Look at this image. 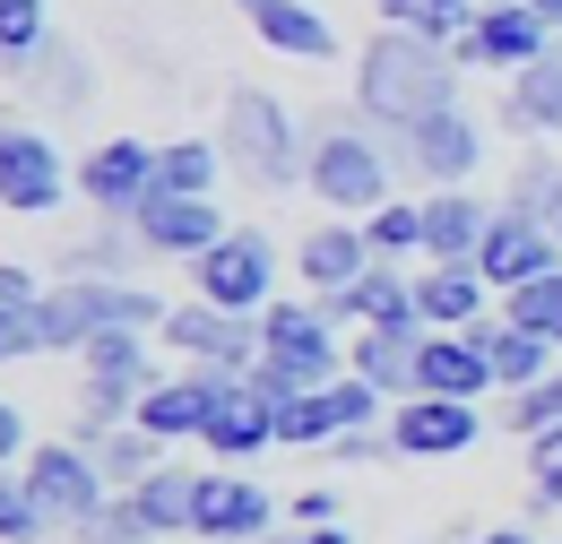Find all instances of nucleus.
<instances>
[{"label": "nucleus", "mask_w": 562, "mask_h": 544, "mask_svg": "<svg viewBox=\"0 0 562 544\" xmlns=\"http://www.w3.org/2000/svg\"><path fill=\"white\" fill-rule=\"evenodd\" d=\"M468 87V61L450 44H424L407 26H372L355 53V113L372 131H416L432 113H450Z\"/></svg>", "instance_id": "1"}, {"label": "nucleus", "mask_w": 562, "mask_h": 544, "mask_svg": "<svg viewBox=\"0 0 562 544\" xmlns=\"http://www.w3.org/2000/svg\"><path fill=\"white\" fill-rule=\"evenodd\" d=\"M216 147L225 165L251 182V191H303L312 182V122L269 95V87H234L225 113H216Z\"/></svg>", "instance_id": "2"}, {"label": "nucleus", "mask_w": 562, "mask_h": 544, "mask_svg": "<svg viewBox=\"0 0 562 544\" xmlns=\"http://www.w3.org/2000/svg\"><path fill=\"white\" fill-rule=\"evenodd\" d=\"M338 372H347V329H329L312 294H278V303L260 311V363H251L243 381H251L269 407H285L294 389H329Z\"/></svg>", "instance_id": "3"}, {"label": "nucleus", "mask_w": 562, "mask_h": 544, "mask_svg": "<svg viewBox=\"0 0 562 544\" xmlns=\"http://www.w3.org/2000/svg\"><path fill=\"white\" fill-rule=\"evenodd\" d=\"M312 200L329 207V216H372V207L398 200V156H390V138L372 131L363 113H329L321 131H312V182H303Z\"/></svg>", "instance_id": "4"}, {"label": "nucleus", "mask_w": 562, "mask_h": 544, "mask_svg": "<svg viewBox=\"0 0 562 544\" xmlns=\"http://www.w3.org/2000/svg\"><path fill=\"white\" fill-rule=\"evenodd\" d=\"M18 476H26V492H35V510H44V528H53V536H78V528H87V519H104V510H113V492H122V484L104 476V458H95V450H78L70 432H61V441H35Z\"/></svg>", "instance_id": "5"}, {"label": "nucleus", "mask_w": 562, "mask_h": 544, "mask_svg": "<svg viewBox=\"0 0 562 544\" xmlns=\"http://www.w3.org/2000/svg\"><path fill=\"white\" fill-rule=\"evenodd\" d=\"M191 294H200V303H216V311H243V320H260V311L285 294L278 242H269L260 225H234L216 251H200V260H191Z\"/></svg>", "instance_id": "6"}, {"label": "nucleus", "mask_w": 562, "mask_h": 544, "mask_svg": "<svg viewBox=\"0 0 562 544\" xmlns=\"http://www.w3.org/2000/svg\"><path fill=\"white\" fill-rule=\"evenodd\" d=\"M381 138H390V156H398V182H416V191H468V182L485 173V122H476L468 104L432 113L416 131H381Z\"/></svg>", "instance_id": "7"}, {"label": "nucleus", "mask_w": 562, "mask_h": 544, "mask_svg": "<svg viewBox=\"0 0 562 544\" xmlns=\"http://www.w3.org/2000/svg\"><path fill=\"white\" fill-rule=\"evenodd\" d=\"M165 354H182V363H200V372H225V381H243L251 363H260V320H243V311H216V303H173L165 311V329H156Z\"/></svg>", "instance_id": "8"}, {"label": "nucleus", "mask_w": 562, "mask_h": 544, "mask_svg": "<svg viewBox=\"0 0 562 544\" xmlns=\"http://www.w3.org/2000/svg\"><path fill=\"white\" fill-rule=\"evenodd\" d=\"M70 200V165L44 138V122H9L0 113V207L9 216H53Z\"/></svg>", "instance_id": "9"}, {"label": "nucleus", "mask_w": 562, "mask_h": 544, "mask_svg": "<svg viewBox=\"0 0 562 544\" xmlns=\"http://www.w3.org/2000/svg\"><path fill=\"white\" fill-rule=\"evenodd\" d=\"M476 269H485L493 294H519L528 276H554L562 269V242L546 234V216H537V207L493 200V225H485V242H476Z\"/></svg>", "instance_id": "10"}, {"label": "nucleus", "mask_w": 562, "mask_h": 544, "mask_svg": "<svg viewBox=\"0 0 562 544\" xmlns=\"http://www.w3.org/2000/svg\"><path fill=\"white\" fill-rule=\"evenodd\" d=\"M200 544H269L278 536V492L251 484L243 467H200V519H191Z\"/></svg>", "instance_id": "11"}, {"label": "nucleus", "mask_w": 562, "mask_h": 544, "mask_svg": "<svg viewBox=\"0 0 562 544\" xmlns=\"http://www.w3.org/2000/svg\"><path fill=\"white\" fill-rule=\"evenodd\" d=\"M321 303V320L329 329H424L416 320V269L407 260H372V269L355 276V285H338V294H312Z\"/></svg>", "instance_id": "12"}, {"label": "nucleus", "mask_w": 562, "mask_h": 544, "mask_svg": "<svg viewBox=\"0 0 562 544\" xmlns=\"http://www.w3.org/2000/svg\"><path fill=\"white\" fill-rule=\"evenodd\" d=\"M78 200L95 216H139L156 200V138H95L78 156Z\"/></svg>", "instance_id": "13"}, {"label": "nucleus", "mask_w": 562, "mask_h": 544, "mask_svg": "<svg viewBox=\"0 0 562 544\" xmlns=\"http://www.w3.org/2000/svg\"><path fill=\"white\" fill-rule=\"evenodd\" d=\"M381 432H390L398 458H459V450L485 441V407H468V398H398Z\"/></svg>", "instance_id": "14"}, {"label": "nucleus", "mask_w": 562, "mask_h": 544, "mask_svg": "<svg viewBox=\"0 0 562 544\" xmlns=\"http://www.w3.org/2000/svg\"><path fill=\"white\" fill-rule=\"evenodd\" d=\"M562 35L528 9V0H510V9H476V26H468V44H459V61L468 69H502V78H519L528 61H546Z\"/></svg>", "instance_id": "15"}, {"label": "nucleus", "mask_w": 562, "mask_h": 544, "mask_svg": "<svg viewBox=\"0 0 562 544\" xmlns=\"http://www.w3.org/2000/svg\"><path fill=\"white\" fill-rule=\"evenodd\" d=\"M44 122H70V113H87L95 104V61H87V44L78 35H44V53L9 78Z\"/></svg>", "instance_id": "16"}, {"label": "nucleus", "mask_w": 562, "mask_h": 544, "mask_svg": "<svg viewBox=\"0 0 562 544\" xmlns=\"http://www.w3.org/2000/svg\"><path fill=\"white\" fill-rule=\"evenodd\" d=\"M209 467H251L260 450H278V407L251 389V381H216V415L200 432Z\"/></svg>", "instance_id": "17"}, {"label": "nucleus", "mask_w": 562, "mask_h": 544, "mask_svg": "<svg viewBox=\"0 0 562 544\" xmlns=\"http://www.w3.org/2000/svg\"><path fill=\"white\" fill-rule=\"evenodd\" d=\"M131 225H139L147 260H182V269H191L200 251H216V242L234 234L216 200H173V191H156V200H147L139 216H131Z\"/></svg>", "instance_id": "18"}, {"label": "nucleus", "mask_w": 562, "mask_h": 544, "mask_svg": "<svg viewBox=\"0 0 562 544\" xmlns=\"http://www.w3.org/2000/svg\"><path fill=\"white\" fill-rule=\"evenodd\" d=\"M61 285H70L87 338H104V329H139V338H156V329H165V311H173L147 276H61Z\"/></svg>", "instance_id": "19"}, {"label": "nucleus", "mask_w": 562, "mask_h": 544, "mask_svg": "<svg viewBox=\"0 0 562 544\" xmlns=\"http://www.w3.org/2000/svg\"><path fill=\"white\" fill-rule=\"evenodd\" d=\"M416 398H468V407L502 398V389H493L485 345L468 338V329H424V354H416Z\"/></svg>", "instance_id": "20"}, {"label": "nucleus", "mask_w": 562, "mask_h": 544, "mask_svg": "<svg viewBox=\"0 0 562 544\" xmlns=\"http://www.w3.org/2000/svg\"><path fill=\"white\" fill-rule=\"evenodd\" d=\"M493 311V285L476 260H416V320L424 329H476Z\"/></svg>", "instance_id": "21"}, {"label": "nucleus", "mask_w": 562, "mask_h": 544, "mask_svg": "<svg viewBox=\"0 0 562 544\" xmlns=\"http://www.w3.org/2000/svg\"><path fill=\"white\" fill-rule=\"evenodd\" d=\"M243 26L278 53V61H338V26L312 9V0H234Z\"/></svg>", "instance_id": "22"}, {"label": "nucleus", "mask_w": 562, "mask_h": 544, "mask_svg": "<svg viewBox=\"0 0 562 544\" xmlns=\"http://www.w3.org/2000/svg\"><path fill=\"white\" fill-rule=\"evenodd\" d=\"M363 269H372V242H363L355 216H321V225H303V242H294V276H303V294H338V285H355Z\"/></svg>", "instance_id": "23"}, {"label": "nucleus", "mask_w": 562, "mask_h": 544, "mask_svg": "<svg viewBox=\"0 0 562 544\" xmlns=\"http://www.w3.org/2000/svg\"><path fill=\"white\" fill-rule=\"evenodd\" d=\"M216 381H225V372H200V363L165 372V381L139 398V423L165 441V450H173V441H200V432H209V415H216Z\"/></svg>", "instance_id": "24"}, {"label": "nucleus", "mask_w": 562, "mask_h": 544, "mask_svg": "<svg viewBox=\"0 0 562 544\" xmlns=\"http://www.w3.org/2000/svg\"><path fill=\"white\" fill-rule=\"evenodd\" d=\"M468 338L485 345V363H493V389H502V398H519V389H537V381H554V363H562L554 345L537 338V329H519L510 311H485V320H476Z\"/></svg>", "instance_id": "25"}, {"label": "nucleus", "mask_w": 562, "mask_h": 544, "mask_svg": "<svg viewBox=\"0 0 562 544\" xmlns=\"http://www.w3.org/2000/svg\"><path fill=\"white\" fill-rule=\"evenodd\" d=\"M416 354H424V329H355L347 372H363V381L398 407V398H416Z\"/></svg>", "instance_id": "26"}, {"label": "nucleus", "mask_w": 562, "mask_h": 544, "mask_svg": "<svg viewBox=\"0 0 562 544\" xmlns=\"http://www.w3.org/2000/svg\"><path fill=\"white\" fill-rule=\"evenodd\" d=\"M61 276H139L147 269V242L131 216H95L87 234H70L61 242V260H53Z\"/></svg>", "instance_id": "27"}, {"label": "nucleus", "mask_w": 562, "mask_h": 544, "mask_svg": "<svg viewBox=\"0 0 562 544\" xmlns=\"http://www.w3.org/2000/svg\"><path fill=\"white\" fill-rule=\"evenodd\" d=\"M416 200H424V260H476L493 200H476V191H416Z\"/></svg>", "instance_id": "28"}, {"label": "nucleus", "mask_w": 562, "mask_h": 544, "mask_svg": "<svg viewBox=\"0 0 562 544\" xmlns=\"http://www.w3.org/2000/svg\"><path fill=\"white\" fill-rule=\"evenodd\" d=\"M502 131H510V138H562V44L510 78V95H502Z\"/></svg>", "instance_id": "29"}, {"label": "nucleus", "mask_w": 562, "mask_h": 544, "mask_svg": "<svg viewBox=\"0 0 562 544\" xmlns=\"http://www.w3.org/2000/svg\"><path fill=\"white\" fill-rule=\"evenodd\" d=\"M122 501L139 510V528H147L156 544H165V536H191V519H200V467H173V458H165V467H156V476H139Z\"/></svg>", "instance_id": "30"}, {"label": "nucleus", "mask_w": 562, "mask_h": 544, "mask_svg": "<svg viewBox=\"0 0 562 544\" xmlns=\"http://www.w3.org/2000/svg\"><path fill=\"white\" fill-rule=\"evenodd\" d=\"M78 381H122V389L147 398L165 381V363H156V345L139 329H104V338H87V354H78Z\"/></svg>", "instance_id": "31"}, {"label": "nucleus", "mask_w": 562, "mask_h": 544, "mask_svg": "<svg viewBox=\"0 0 562 544\" xmlns=\"http://www.w3.org/2000/svg\"><path fill=\"white\" fill-rule=\"evenodd\" d=\"M225 173H234V165H225L216 138H156V191H173V200H216Z\"/></svg>", "instance_id": "32"}, {"label": "nucleus", "mask_w": 562, "mask_h": 544, "mask_svg": "<svg viewBox=\"0 0 562 544\" xmlns=\"http://www.w3.org/2000/svg\"><path fill=\"white\" fill-rule=\"evenodd\" d=\"M381 9V26H407L424 44H468V26H476V0H372Z\"/></svg>", "instance_id": "33"}, {"label": "nucleus", "mask_w": 562, "mask_h": 544, "mask_svg": "<svg viewBox=\"0 0 562 544\" xmlns=\"http://www.w3.org/2000/svg\"><path fill=\"white\" fill-rule=\"evenodd\" d=\"M363 242H372V260H424V200H390L363 216Z\"/></svg>", "instance_id": "34"}, {"label": "nucleus", "mask_w": 562, "mask_h": 544, "mask_svg": "<svg viewBox=\"0 0 562 544\" xmlns=\"http://www.w3.org/2000/svg\"><path fill=\"white\" fill-rule=\"evenodd\" d=\"M347 423H338V407H329V389H294L278 407V450H329Z\"/></svg>", "instance_id": "35"}, {"label": "nucleus", "mask_w": 562, "mask_h": 544, "mask_svg": "<svg viewBox=\"0 0 562 544\" xmlns=\"http://www.w3.org/2000/svg\"><path fill=\"white\" fill-rule=\"evenodd\" d=\"M44 35H53V18H44V0H0V78H18V69L44 53Z\"/></svg>", "instance_id": "36"}, {"label": "nucleus", "mask_w": 562, "mask_h": 544, "mask_svg": "<svg viewBox=\"0 0 562 544\" xmlns=\"http://www.w3.org/2000/svg\"><path fill=\"white\" fill-rule=\"evenodd\" d=\"M95 458H104V476L131 492L139 476H156V467H165V441H156L147 423H122V432H104V450H95Z\"/></svg>", "instance_id": "37"}, {"label": "nucleus", "mask_w": 562, "mask_h": 544, "mask_svg": "<svg viewBox=\"0 0 562 544\" xmlns=\"http://www.w3.org/2000/svg\"><path fill=\"white\" fill-rule=\"evenodd\" d=\"M502 311H510L519 329H537V338L562 354V269H554V276H528L519 294H502Z\"/></svg>", "instance_id": "38"}, {"label": "nucleus", "mask_w": 562, "mask_h": 544, "mask_svg": "<svg viewBox=\"0 0 562 544\" xmlns=\"http://www.w3.org/2000/svg\"><path fill=\"white\" fill-rule=\"evenodd\" d=\"M554 423H562V363H554V381L502 398V432H519V441H537V432H554Z\"/></svg>", "instance_id": "39"}, {"label": "nucleus", "mask_w": 562, "mask_h": 544, "mask_svg": "<svg viewBox=\"0 0 562 544\" xmlns=\"http://www.w3.org/2000/svg\"><path fill=\"white\" fill-rule=\"evenodd\" d=\"M35 329H44V354H87V320H78V303H70L61 276H53V294L35 303Z\"/></svg>", "instance_id": "40"}, {"label": "nucleus", "mask_w": 562, "mask_h": 544, "mask_svg": "<svg viewBox=\"0 0 562 544\" xmlns=\"http://www.w3.org/2000/svg\"><path fill=\"white\" fill-rule=\"evenodd\" d=\"M528 510H537V519L562 510V423L528 441Z\"/></svg>", "instance_id": "41"}, {"label": "nucleus", "mask_w": 562, "mask_h": 544, "mask_svg": "<svg viewBox=\"0 0 562 544\" xmlns=\"http://www.w3.org/2000/svg\"><path fill=\"white\" fill-rule=\"evenodd\" d=\"M53 528H44V510H35V492H26V476L9 467L0 476V544H44Z\"/></svg>", "instance_id": "42"}, {"label": "nucleus", "mask_w": 562, "mask_h": 544, "mask_svg": "<svg viewBox=\"0 0 562 544\" xmlns=\"http://www.w3.org/2000/svg\"><path fill=\"white\" fill-rule=\"evenodd\" d=\"M26 354H44L35 303H0V363H26Z\"/></svg>", "instance_id": "43"}, {"label": "nucleus", "mask_w": 562, "mask_h": 544, "mask_svg": "<svg viewBox=\"0 0 562 544\" xmlns=\"http://www.w3.org/2000/svg\"><path fill=\"white\" fill-rule=\"evenodd\" d=\"M338 510H347V501H338V484H303V492H294V510H285V528H338Z\"/></svg>", "instance_id": "44"}, {"label": "nucleus", "mask_w": 562, "mask_h": 544, "mask_svg": "<svg viewBox=\"0 0 562 544\" xmlns=\"http://www.w3.org/2000/svg\"><path fill=\"white\" fill-rule=\"evenodd\" d=\"M329 458H338V467H381V458H398V450H390V432L372 423V432H338Z\"/></svg>", "instance_id": "45"}, {"label": "nucleus", "mask_w": 562, "mask_h": 544, "mask_svg": "<svg viewBox=\"0 0 562 544\" xmlns=\"http://www.w3.org/2000/svg\"><path fill=\"white\" fill-rule=\"evenodd\" d=\"M26 450H35L26 407H18V398H0V476H9V467H26Z\"/></svg>", "instance_id": "46"}, {"label": "nucleus", "mask_w": 562, "mask_h": 544, "mask_svg": "<svg viewBox=\"0 0 562 544\" xmlns=\"http://www.w3.org/2000/svg\"><path fill=\"white\" fill-rule=\"evenodd\" d=\"M44 294H53V285L26 269V260H0V303H44Z\"/></svg>", "instance_id": "47"}, {"label": "nucleus", "mask_w": 562, "mask_h": 544, "mask_svg": "<svg viewBox=\"0 0 562 544\" xmlns=\"http://www.w3.org/2000/svg\"><path fill=\"white\" fill-rule=\"evenodd\" d=\"M269 544H355V536H347V528H278Z\"/></svg>", "instance_id": "48"}, {"label": "nucleus", "mask_w": 562, "mask_h": 544, "mask_svg": "<svg viewBox=\"0 0 562 544\" xmlns=\"http://www.w3.org/2000/svg\"><path fill=\"white\" fill-rule=\"evenodd\" d=\"M468 544H537V536H528V528H510V519H502V528H485V536H468Z\"/></svg>", "instance_id": "49"}, {"label": "nucleus", "mask_w": 562, "mask_h": 544, "mask_svg": "<svg viewBox=\"0 0 562 544\" xmlns=\"http://www.w3.org/2000/svg\"><path fill=\"white\" fill-rule=\"evenodd\" d=\"M528 9H537V18H546V26L562 35V0H528Z\"/></svg>", "instance_id": "50"}, {"label": "nucleus", "mask_w": 562, "mask_h": 544, "mask_svg": "<svg viewBox=\"0 0 562 544\" xmlns=\"http://www.w3.org/2000/svg\"><path fill=\"white\" fill-rule=\"evenodd\" d=\"M476 9H510V0H476Z\"/></svg>", "instance_id": "51"}]
</instances>
